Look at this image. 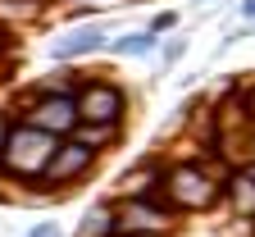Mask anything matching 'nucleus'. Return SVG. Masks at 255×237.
Segmentation results:
<instances>
[{"label":"nucleus","mask_w":255,"mask_h":237,"mask_svg":"<svg viewBox=\"0 0 255 237\" xmlns=\"http://www.w3.org/2000/svg\"><path fill=\"white\" fill-rule=\"evenodd\" d=\"M223 174H228L223 160H164L159 192L173 215H205L223 201Z\"/></svg>","instance_id":"obj_1"},{"label":"nucleus","mask_w":255,"mask_h":237,"mask_svg":"<svg viewBox=\"0 0 255 237\" xmlns=\"http://www.w3.org/2000/svg\"><path fill=\"white\" fill-rule=\"evenodd\" d=\"M55 142L59 137L32 128L27 119H9L0 128V174L14 178V183H37L46 174L50 155H55Z\"/></svg>","instance_id":"obj_2"},{"label":"nucleus","mask_w":255,"mask_h":237,"mask_svg":"<svg viewBox=\"0 0 255 237\" xmlns=\"http://www.w3.org/2000/svg\"><path fill=\"white\" fill-rule=\"evenodd\" d=\"M73 110L82 123H128L132 114V96L123 91V82L114 78H78V91H73Z\"/></svg>","instance_id":"obj_3"},{"label":"nucleus","mask_w":255,"mask_h":237,"mask_svg":"<svg viewBox=\"0 0 255 237\" xmlns=\"http://www.w3.org/2000/svg\"><path fill=\"white\" fill-rule=\"evenodd\" d=\"M110 210H114V237H119V233L173 237L178 224H182V215H173V210H164V206H155V201H146V196H114Z\"/></svg>","instance_id":"obj_4"},{"label":"nucleus","mask_w":255,"mask_h":237,"mask_svg":"<svg viewBox=\"0 0 255 237\" xmlns=\"http://www.w3.org/2000/svg\"><path fill=\"white\" fill-rule=\"evenodd\" d=\"M96 160H101V155H91V151L78 146L73 137H59V142H55V155H50V164H46V174L37 178V183H46L37 196H64L69 187H78L91 169H96Z\"/></svg>","instance_id":"obj_5"},{"label":"nucleus","mask_w":255,"mask_h":237,"mask_svg":"<svg viewBox=\"0 0 255 237\" xmlns=\"http://www.w3.org/2000/svg\"><path fill=\"white\" fill-rule=\"evenodd\" d=\"M23 119L32 128L50 132V137H69L73 123H78V110H73V96H27Z\"/></svg>","instance_id":"obj_6"},{"label":"nucleus","mask_w":255,"mask_h":237,"mask_svg":"<svg viewBox=\"0 0 255 237\" xmlns=\"http://www.w3.org/2000/svg\"><path fill=\"white\" fill-rule=\"evenodd\" d=\"M105 46V27L101 23H78L73 32H64V37L55 41V59L59 64H69V59H82V55H96V50H101Z\"/></svg>","instance_id":"obj_7"},{"label":"nucleus","mask_w":255,"mask_h":237,"mask_svg":"<svg viewBox=\"0 0 255 237\" xmlns=\"http://www.w3.org/2000/svg\"><path fill=\"white\" fill-rule=\"evenodd\" d=\"M159 174H164V155H150V160L132 164L119 178V192L114 196H155L159 192Z\"/></svg>","instance_id":"obj_8"},{"label":"nucleus","mask_w":255,"mask_h":237,"mask_svg":"<svg viewBox=\"0 0 255 237\" xmlns=\"http://www.w3.org/2000/svg\"><path fill=\"white\" fill-rule=\"evenodd\" d=\"M69 137H73L78 146H87L91 155H105V151H114V146L123 142V128H119V123H82V119H78Z\"/></svg>","instance_id":"obj_9"},{"label":"nucleus","mask_w":255,"mask_h":237,"mask_svg":"<svg viewBox=\"0 0 255 237\" xmlns=\"http://www.w3.org/2000/svg\"><path fill=\"white\" fill-rule=\"evenodd\" d=\"M223 201L233 206L237 219H251L255 224V183L242 174V169H228V174H223Z\"/></svg>","instance_id":"obj_10"},{"label":"nucleus","mask_w":255,"mask_h":237,"mask_svg":"<svg viewBox=\"0 0 255 237\" xmlns=\"http://www.w3.org/2000/svg\"><path fill=\"white\" fill-rule=\"evenodd\" d=\"M78 237H114V210H110V201H101V206H91L82 215Z\"/></svg>","instance_id":"obj_11"},{"label":"nucleus","mask_w":255,"mask_h":237,"mask_svg":"<svg viewBox=\"0 0 255 237\" xmlns=\"http://www.w3.org/2000/svg\"><path fill=\"white\" fill-rule=\"evenodd\" d=\"M155 41H159L155 32H123V37H119L110 50H114V55H123V59H132V55H146V50H155Z\"/></svg>","instance_id":"obj_12"},{"label":"nucleus","mask_w":255,"mask_h":237,"mask_svg":"<svg viewBox=\"0 0 255 237\" xmlns=\"http://www.w3.org/2000/svg\"><path fill=\"white\" fill-rule=\"evenodd\" d=\"M18 50V37H14V27L9 23H0V59H9Z\"/></svg>","instance_id":"obj_13"},{"label":"nucleus","mask_w":255,"mask_h":237,"mask_svg":"<svg viewBox=\"0 0 255 237\" xmlns=\"http://www.w3.org/2000/svg\"><path fill=\"white\" fill-rule=\"evenodd\" d=\"M69 14H82V9H101V5H123V0H64Z\"/></svg>","instance_id":"obj_14"},{"label":"nucleus","mask_w":255,"mask_h":237,"mask_svg":"<svg viewBox=\"0 0 255 237\" xmlns=\"http://www.w3.org/2000/svg\"><path fill=\"white\" fill-rule=\"evenodd\" d=\"M173 23H178V18H173V14H155V23H150V27H146V32H155V37H159V32H169V27H173Z\"/></svg>","instance_id":"obj_15"},{"label":"nucleus","mask_w":255,"mask_h":237,"mask_svg":"<svg viewBox=\"0 0 255 237\" xmlns=\"http://www.w3.org/2000/svg\"><path fill=\"white\" fill-rule=\"evenodd\" d=\"M23 237H59V228H55V224L46 219V224H37V228H27Z\"/></svg>","instance_id":"obj_16"},{"label":"nucleus","mask_w":255,"mask_h":237,"mask_svg":"<svg viewBox=\"0 0 255 237\" xmlns=\"http://www.w3.org/2000/svg\"><path fill=\"white\" fill-rule=\"evenodd\" d=\"M242 18H251V23H255V0H242Z\"/></svg>","instance_id":"obj_17"},{"label":"nucleus","mask_w":255,"mask_h":237,"mask_svg":"<svg viewBox=\"0 0 255 237\" xmlns=\"http://www.w3.org/2000/svg\"><path fill=\"white\" fill-rule=\"evenodd\" d=\"M242 174H246V178L255 183V160H242Z\"/></svg>","instance_id":"obj_18"},{"label":"nucleus","mask_w":255,"mask_h":237,"mask_svg":"<svg viewBox=\"0 0 255 237\" xmlns=\"http://www.w3.org/2000/svg\"><path fill=\"white\" fill-rule=\"evenodd\" d=\"M196 5H210V0H196Z\"/></svg>","instance_id":"obj_19"},{"label":"nucleus","mask_w":255,"mask_h":237,"mask_svg":"<svg viewBox=\"0 0 255 237\" xmlns=\"http://www.w3.org/2000/svg\"><path fill=\"white\" fill-rule=\"evenodd\" d=\"M251 237H255V228H251Z\"/></svg>","instance_id":"obj_20"}]
</instances>
